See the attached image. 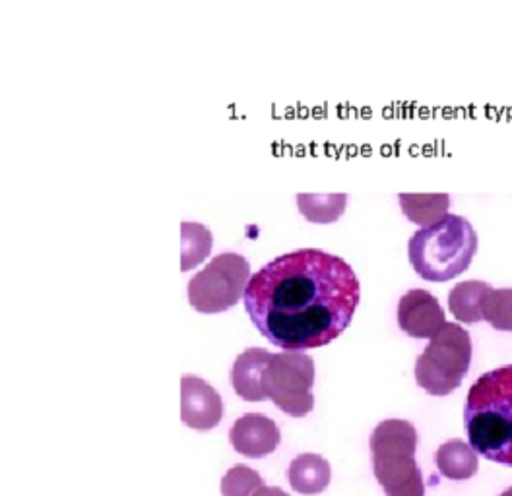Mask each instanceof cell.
Instances as JSON below:
<instances>
[{
	"label": "cell",
	"instance_id": "1",
	"mask_svg": "<svg viewBox=\"0 0 512 496\" xmlns=\"http://www.w3.org/2000/svg\"><path fill=\"white\" fill-rule=\"evenodd\" d=\"M361 299L352 266L319 248H299L262 266L243 295L256 330L286 351L324 347L346 332Z\"/></svg>",
	"mask_w": 512,
	"mask_h": 496
},
{
	"label": "cell",
	"instance_id": "2",
	"mask_svg": "<svg viewBox=\"0 0 512 496\" xmlns=\"http://www.w3.org/2000/svg\"><path fill=\"white\" fill-rule=\"evenodd\" d=\"M464 425L481 458L512 467V365L485 372L472 384Z\"/></svg>",
	"mask_w": 512,
	"mask_h": 496
},
{
	"label": "cell",
	"instance_id": "3",
	"mask_svg": "<svg viewBox=\"0 0 512 496\" xmlns=\"http://www.w3.org/2000/svg\"><path fill=\"white\" fill-rule=\"evenodd\" d=\"M478 252V235L462 216H448L416 231L408 243V256L419 278L448 281L468 270Z\"/></svg>",
	"mask_w": 512,
	"mask_h": 496
},
{
	"label": "cell",
	"instance_id": "4",
	"mask_svg": "<svg viewBox=\"0 0 512 496\" xmlns=\"http://www.w3.org/2000/svg\"><path fill=\"white\" fill-rule=\"evenodd\" d=\"M416 448V427L402 419H386L371 434L373 471L386 496H425Z\"/></svg>",
	"mask_w": 512,
	"mask_h": 496
},
{
	"label": "cell",
	"instance_id": "5",
	"mask_svg": "<svg viewBox=\"0 0 512 496\" xmlns=\"http://www.w3.org/2000/svg\"><path fill=\"white\" fill-rule=\"evenodd\" d=\"M472 338L462 326L447 322L417 357V384L431 396L452 394L470 371Z\"/></svg>",
	"mask_w": 512,
	"mask_h": 496
},
{
	"label": "cell",
	"instance_id": "6",
	"mask_svg": "<svg viewBox=\"0 0 512 496\" xmlns=\"http://www.w3.org/2000/svg\"><path fill=\"white\" fill-rule=\"evenodd\" d=\"M249 279L251 266L241 254H218L189 281V303L202 314L224 312L239 303Z\"/></svg>",
	"mask_w": 512,
	"mask_h": 496
},
{
	"label": "cell",
	"instance_id": "7",
	"mask_svg": "<svg viewBox=\"0 0 512 496\" xmlns=\"http://www.w3.org/2000/svg\"><path fill=\"white\" fill-rule=\"evenodd\" d=\"M313 384L315 361L297 351L272 355V361L262 376V390L266 398L291 417H305L313 411Z\"/></svg>",
	"mask_w": 512,
	"mask_h": 496
},
{
	"label": "cell",
	"instance_id": "8",
	"mask_svg": "<svg viewBox=\"0 0 512 496\" xmlns=\"http://www.w3.org/2000/svg\"><path fill=\"white\" fill-rule=\"evenodd\" d=\"M447 324L439 299L425 289L408 291L398 303V326L416 340L435 338Z\"/></svg>",
	"mask_w": 512,
	"mask_h": 496
},
{
	"label": "cell",
	"instance_id": "9",
	"mask_svg": "<svg viewBox=\"0 0 512 496\" xmlns=\"http://www.w3.org/2000/svg\"><path fill=\"white\" fill-rule=\"evenodd\" d=\"M224 417L220 394L202 378L185 376L181 380V419L194 431H210Z\"/></svg>",
	"mask_w": 512,
	"mask_h": 496
},
{
	"label": "cell",
	"instance_id": "10",
	"mask_svg": "<svg viewBox=\"0 0 512 496\" xmlns=\"http://www.w3.org/2000/svg\"><path fill=\"white\" fill-rule=\"evenodd\" d=\"M229 438L235 452L258 460L272 454L278 448L282 434L278 425L266 415L247 413L235 421V425L229 431Z\"/></svg>",
	"mask_w": 512,
	"mask_h": 496
},
{
	"label": "cell",
	"instance_id": "11",
	"mask_svg": "<svg viewBox=\"0 0 512 496\" xmlns=\"http://www.w3.org/2000/svg\"><path fill=\"white\" fill-rule=\"evenodd\" d=\"M270 361H272V353L258 347H251L237 357L231 371V382L239 398L247 402L266 400V394L262 390V376Z\"/></svg>",
	"mask_w": 512,
	"mask_h": 496
},
{
	"label": "cell",
	"instance_id": "12",
	"mask_svg": "<svg viewBox=\"0 0 512 496\" xmlns=\"http://www.w3.org/2000/svg\"><path fill=\"white\" fill-rule=\"evenodd\" d=\"M332 469L330 464L317 454L297 456L288 469L291 489L299 495H319L330 485Z\"/></svg>",
	"mask_w": 512,
	"mask_h": 496
},
{
	"label": "cell",
	"instance_id": "13",
	"mask_svg": "<svg viewBox=\"0 0 512 496\" xmlns=\"http://www.w3.org/2000/svg\"><path fill=\"white\" fill-rule=\"evenodd\" d=\"M435 464L439 467L441 475H445L450 481L472 479L480 469L478 452L458 438L448 440L437 450Z\"/></svg>",
	"mask_w": 512,
	"mask_h": 496
},
{
	"label": "cell",
	"instance_id": "14",
	"mask_svg": "<svg viewBox=\"0 0 512 496\" xmlns=\"http://www.w3.org/2000/svg\"><path fill=\"white\" fill-rule=\"evenodd\" d=\"M493 287L485 281H462L448 293V309L462 324H478L483 320V301Z\"/></svg>",
	"mask_w": 512,
	"mask_h": 496
},
{
	"label": "cell",
	"instance_id": "15",
	"mask_svg": "<svg viewBox=\"0 0 512 496\" xmlns=\"http://www.w3.org/2000/svg\"><path fill=\"white\" fill-rule=\"evenodd\" d=\"M402 212L417 225H433L448 216L450 196L448 194H400Z\"/></svg>",
	"mask_w": 512,
	"mask_h": 496
},
{
	"label": "cell",
	"instance_id": "16",
	"mask_svg": "<svg viewBox=\"0 0 512 496\" xmlns=\"http://www.w3.org/2000/svg\"><path fill=\"white\" fill-rule=\"evenodd\" d=\"M481 312L495 330L512 332V289H491Z\"/></svg>",
	"mask_w": 512,
	"mask_h": 496
},
{
	"label": "cell",
	"instance_id": "17",
	"mask_svg": "<svg viewBox=\"0 0 512 496\" xmlns=\"http://www.w3.org/2000/svg\"><path fill=\"white\" fill-rule=\"evenodd\" d=\"M262 487H266L262 477L247 465L231 467L222 479L224 496H256Z\"/></svg>",
	"mask_w": 512,
	"mask_h": 496
},
{
	"label": "cell",
	"instance_id": "18",
	"mask_svg": "<svg viewBox=\"0 0 512 496\" xmlns=\"http://www.w3.org/2000/svg\"><path fill=\"white\" fill-rule=\"evenodd\" d=\"M256 496H288L280 487H262Z\"/></svg>",
	"mask_w": 512,
	"mask_h": 496
},
{
	"label": "cell",
	"instance_id": "19",
	"mask_svg": "<svg viewBox=\"0 0 512 496\" xmlns=\"http://www.w3.org/2000/svg\"><path fill=\"white\" fill-rule=\"evenodd\" d=\"M501 496H512V487L511 489H507V491H505V493H503Z\"/></svg>",
	"mask_w": 512,
	"mask_h": 496
}]
</instances>
